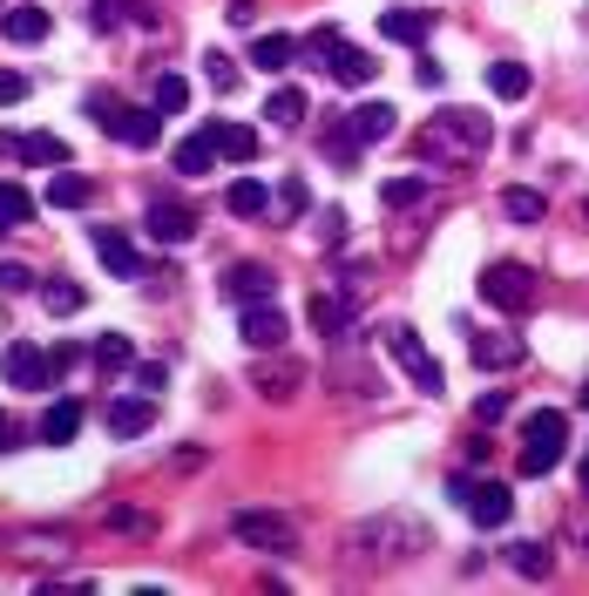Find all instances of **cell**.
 I'll return each mask as SVG.
<instances>
[{
	"mask_svg": "<svg viewBox=\"0 0 589 596\" xmlns=\"http://www.w3.org/2000/svg\"><path fill=\"white\" fill-rule=\"evenodd\" d=\"M488 143H495L488 115H475V109H441L434 123L414 136V156H420V164H434V170H467V164H482Z\"/></svg>",
	"mask_w": 589,
	"mask_h": 596,
	"instance_id": "cell-1",
	"label": "cell"
},
{
	"mask_svg": "<svg viewBox=\"0 0 589 596\" xmlns=\"http://www.w3.org/2000/svg\"><path fill=\"white\" fill-rule=\"evenodd\" d=\"M89 115H95L102 136L129 143V149H156V136H163V115H156V109H136V102H123V95H109V89L89 95Z\"/></svg>",
	"mask_w": 589,
	"mask_h": 596,
	"instance_id": "cell-2",
	"label": "cell"
},
{
	"mask_svg": "<svg viewBox=\"0 0 589 596\" xmlns=\"http://www.w3.org/2000/svg\"><path fill=\"white\" fill-rule=\"evenodd\" d=\"M569 454V414L563 407H542L522 420V474L542 482V474H556V461Z\"/></svg>",
	"mask_w": 589,
	"mask_h": 596,
	"instance_id": "cell-3",
	"label": "cell"
},
{
	"mask_svg": "<svg viewBox=\"0 0 589 596\" xmlns=\"http://www.w3.org/2000/svg\"><path fill=\"white\" fill-rule=\"evenodd\" d=\"M475 285H482V299H488L495 312H508V319H522V312L535 305V271L516 265V258H495V265L475 278Z\"/></svg>",
	"mask_w": 589,
	"mask_h": 596,
	"instance_id": "cell-4",
	"label": "cell"
},
{
	"mask_svg": "<svg viewBox=\"0 0 589 596\" xmlns=\"http://www.w3.org/2000/svg\"><path fill=\"white\" fill-rule=\"evenodd\" d=\"M386 352L407 367V380L427 393V401H441V393H448V373H441V360L420 346V333H414V326H386Z\"/></svg>",
	"mask_w": 589,
	"mask_h": 596,
	"instance_id": "cell-5",
	"label": "cell"
},
{
	"mask_svg": "<svg viewBox=\"0 0 589 596\" xmlns=\"http://www.w3.org/2000/svg\"><path fill=\"white\" fill-rule=\"evenodd\" d=\"M448 495L467 508V522H482V529H501L508 515H516V495H508L501 482H475V474H454Z\"/></svg>",
	"mask_w": 589,
	"mask_h": 596,
	"instance_id": "cell-6",
	"label": "cell"
},
{
	"mask_svg": "<svg viewBox=\"0 0 589 596\" xmlns=\"http://www.w3.org/2000/svg\"><path fill=\"white\" fill-rule=\"evenodd\" d=\"M230 536H238L245 549H264V555H292L298 549V529L285 522V515H271V508H238L230 515Z\"/></svg>",
	"mask_w": 589,
	"mask_h": 596,
	"instance_id": "cell-7",
	"label": "cell"
},
{
	"mask_svg": "<svg viewBox=\"0 0 589 596\" xmlns=\"http://www.w3.org/2000/svg\"><path fill=\"white\" fill-rule=\"evenodd\" d=\"M312 55H326V68L339 75L346 89H366L373 75H380V61H373L366 48H352V42H346L339 27H319V34H312Z\"/></svg>",
	"mask_w": 589,
	"mask_h": 596,
	"instance_id": "cell-8",
	"label": "cell"
},
{
	"mask_svg": "<svg viewBox=\"0 0 589 596\" xmlns=\"http://www.w3.org/2000/svg\"><path fill=\"white\" fill-rule=\"evenodd\" d=\"M0 373H8V386H21V393H42L55 380V352H42L34 339H14L0 352Z\"/></svg>",
	"mask_w": 589,
	"mask_h": 596,
	"instance_id": "cell-9",
	"label": "cell"
},
{
	"mask_svg": "<svg viewBox=\"0 0 589 596\" xmlns=\"http://www.w3.org/2000/svg\"><path fill=\"white\" fill-rule=\"evenodd\" d=\"M285 312L279 305H271V299H258V305H245V319H238V339L251 346V352H279L285 346Z\"/></svg>",
	"mask_w": 589,
	"mask_h": 596,
	"instance_id": "cell-10",
	"label": "cell"
},
{
	"mask_svg": "<svg viewBox=\"0 0 589 596\" xmlns=\"http://www.w3.org/2000/svg\"><path fill=\"white\" fill-rule=\"evenodd\" d=\"M522 333H475L467 339V360H475L482 373H508V367H522Z\"/></svg>",
	"mask_w": 589,
	"mask_h": 596,
	"instance_id": "cell-11",
	"label": "cell"
},
{
	"mask_svg": "<svg viewBox=\"0 0 589 596\" xmlns=\"http://www.w3.org/2000/svg\"><path fill=\"white\" fill-rule=\"evenodd\" d=\"M89 245H95V258H102L115 278H143V251H136L115 224H95V230H89Z\"/></svg>",
	"mask_w": 589,
	"mask_h": 596,
	"instance_id": "cell-12",
	"label": "cell"
},
{
	"mask_svg": "<svg viewBox=\"0 0 589 596\" xmlns=\"http://www.w3.org/2000/svg\"><path fill=\"white\" fill-rule=\"evenodd\" d=\"M0 149L8 156H21V164H34V170H68V143L61 136H48V130H34V136H0Z\"/></svg>",
	"mask_w": 589,
	"mask_h": 596,
	"instance_id": "cell-13",
	"label": "cell"
},
{
	"mask_svg": "<svg viewBox=\"0 0 589 596\" xmlns=\"http://www.w3.org/2000/svg\"><path fill=\"white\" fill-rule=\"evenodd\" d=\"M380 34H386V42H400V48H420L427 34H434V14H427V8H386Z\"/></svg>",
	"mask_w": 589,
	"mask_h": 596,
	"instance_id": "cell-14",
	"label": "cell"
},
{
	"mask_svg": "<svg viewBox=\"0 0 589 596\" xmlns=\"http://www.w3.org/2000/svg\"><path fill=\"white\" fill-rule=\"evenodd\" d=\"M156 427V407H149V393H136V401H109V434L115 441H136V434Z\"/></svg>",
	"mask_w": 589,
	"mask_h": 596,
	"instance_id": "cell-15",
	"label": "cell"
},
{
	"mask_svg": "<svg viewBox=\"0 0 589 596\" xmlns=\"http://www.w3.org/2000/svg\"><path fill=\"white\" fill-rule=\"evenodd\" d=\"M271 292H279V278H271L264 265H230V278H224V299H238V305H258Z\"/></svg>",
	"mask_w": 589,
	"mask_h": 596,
	"instance_id": "cell-16",
	"label": "cell"
},
{
	"mask_svg": "<svg viewBox=\"0 0 589 596\" xmlns=\"http://www.w3.org/2000/svg\"><path fill=\"white\" fill-rule=\"evenodd\" d=\"M0 34H8L14 48L48 42V8H8V14H0Z\"/></svg>",
	"mask_w": 589,
	"mask_h": 596,
	"instance_id": "cell-17",
	"label": "cell"
},
{
	"mask_svg": "<svg viewBox=\"0 0 589 596\" xmlns=\"http://www.w3.org/2000/svg\"><path fill=\"white\" fill-rule=\"evenodd\" d=\"M346 123H352V136H360V149L386 143L393 136V102H360V109H346Z\"/></svg>",
	"mask_w": 589,
	"mask_h": 596,
	"instance_id": "cell-18",
	"label": "cell"
},
{
	"mask_svg": "<svg viewBox=\"0 0 589 596\" xmlns=\"http://www.w3.org/2000/svg\"><path fill=\"white\" fill-rule=\"evenodd\" d=\"M149 237H163V245H190V230H196V217L183 211V204H149Z\"/></svg>",
	"mask_w": 589,
	"mask_h": 596,
	"instance_id": "cell-19",
	"label": "cell"
},
{
	"mask_svg": "<svg viewBox=\"0 0 589 596\" xmlns=\"http://www.w3.org/2000/svg\"><path fill=\"white\" fill-rule=\"evenodd\" d=\"M271 204H279V196H271V190H264L258 177H238V183L224 190V211H230V217H264Z\"/></svg>",
	"mask_w": 589,
	"mask_h": 596,
	"instance_id": "cell-20",
	"label": "cell"
},
{
	"mask_svg": "<svg viewBox=\"0 0 589 596\" xmlns=\"http://www.w3.org/2000/svg\"><path fill=\"white\" fill-rule=\"evenodd\" d=\"M305 319H312V333H319V339H339V333L352 326V312H346V299H332V292H312Z\"/></svg>",
	"mask_w": 589,
	"mask_h": 596,
	"instance_id": "cell-21",
	"label": "cell"
},
{
	"mask_svg": "<svg viewBox=\"0 0 589 596\" xmlns=\"http://www.w3.org/2000/svg\"><path fill=\"white\" fill-rule=\"evenodd\" d=\"M211 143H217V164H251L258 156V130H245V123H217Z\"/></svg>",
	"mask_w": 589,
	"mask_h": 596,
	"instance_id": "cell-22",
	"label": "cell"
},
{
	"mask_svg": "<svg viewBox=\"0 0 589 596\" xmlns=\"http://www.w3.org/2000/svg\"><path fill=\"white\" fill-rule=\"evenodd\" d=\"M75 434H82V401H55V407L42 414V441H48V448H68Z\"/></svg>",
	"mask_w": 589,
	"mask_h": 596,
	"instance_id": "cell-23",
	"label": "cell"
},
{
	"mask_svg": "<svg viewBox=\"0 0 589 596\" xmlns=\"http://www.w3.org/2000/svg\"><path fill=\"white\" fill-rule=\"evenodd\" d=\"M170 164H177L183 177H204V170L217 164V143H211V130H204V136H183V143L170 149Z\"/></svg>",
	"mask_w": 589,
	"mask_h": 596,
	"instance_id": "cell-24",
	"label": "cell"
},
{
	"mask_svg": "<svg viewBox=\"0 0 589 596\" xmlns=\"http://www.w3.org/2000/svg\"><path fill=\"white\" fill-rule=\"evenodd\" d=\"M89 360H95V373H129L136 367V346H129V333H102Z\"/></svg>",
	"mask_w": 589,
	"mask_h": 596,
	"instance_id": "cell-25",
	"label": "cell"
},
{
	"mask_svg": "<svg viewBox=\"0 0 589 596\" xmlns=\"http://www.w3.org/2000/svg\"><path fill=\"white\" fill-rule=\"evenodd\" d=\"M89 196H95V183H89L82 170H61V177H48V204H55V211H82Z\"/></svg>",
	"mask_w": 589,
	"mask_h": 596,
	"instance_id": "cell-26",
	"label": "cell"
},
{
	"mask_svg": "<svg viewBox=\"0 0 589 596\" xmlns=\"http://www.w3.org/2000/svg\"><path fill=\"white\" fill-rule=\"evenodd\" d=\"M501 211L516 217V224H542V217H548V196L529 190V183H508V190H501Z\"/></svg>",
	"mask_w": 589,
	"mask_h": 596,
	"instance_id": "cell-27",
	"label": "cell"
},
{
	"mask_svg": "<svg viewBox=\"0 0 589 596\" xmlns=\"http://www.w3.org/2000/svg\"><path fill=\"white\" fill-rule=\"evenodd\" d=\"M529 82H535L529 61H495V68H488V89H495L501 102H522V95H529Z\"/></svg>",
	"mask_w": 589,
	"mask_h": 596,
	"instance_id": "cell-28",
	"label": "cell"
},
{
	"mask_svg": "<svg viewBox=\"0 0 589 596\" xmlns=\"http://www.w3.org/2000/svg\"><path fill=\"white\" fill-rule=\"evenodd\" d=\"M292 55H298V42H292V34H258V42H251V61H258L264 75L292 68Z\"/></svg>",
	"mask_w": 589,
	"mask_h": 596,
	"instance_id": "cell-29",
	"label": "cell"
},
{
	"mask_svg": "<svg viewBox=\"0 0 589 596\" xmlns=\"http://www.w3.org/2000/svg\"><path fill=\"white\" fill-rule=\"evenodd\" d=\"M21 224H34V196L21 183H0V237L21 230Z\"/></svg>",
	"mask_w": 589,
	"mask_h": 596,
	"instance_id": "cell-30",
	"label": "cell"
},
{
	"mask_svg": "<svg viewBox=\"0 0 589 596\" xmlns=\"http://www.w3.org/2000/svg\"><path fill=\"white\" fill-rule=\"evenodd\" d=\"M420 196H427V170H420V177H386V183H380V204H386V211H407V204H420Z\"/></svg>",
	"mask_w": 589,
	"mask_h": 596,
	"instance_id": "cell-31",
	"label": "cell"
},
{
	"mask_svg": "<svg viewBox=\"0 0 589 596\" xmlns=\"http://www.w3.org/2000/svg\"><path fill=\"white\" fill-rule=\"evenodd\" d=\"M264 115H271L279 130H298V123H305V89H271Z\"/></svg>",
	"mask_w": 589,
	"mask_h": 596,
	"instance_id": "cell-32",
	"label": "cell"
},
{
	"mask_svg": "<svg viewBox=\"0 0 589 596\" xmlns=\"http://www.w3.org/2000/svg\"><path fill=\"white\" fill-rule=\"evenodd\" d=\"M183 102H190V82H183V75H156V115H183Z\"/></svg>",
	"mask_w": 589,
	"mask_h": 596,
	"instance_id": "cell-33",
	"label": "cell"
},
{
	"mask_svg": "<svg viewBox=\"0 0 589 596\" xmlns=\"http://www.w3.org/2000/svg\"><path fill=\"white\" fill-rule=\"evenodd\" d=\"M326 156L332 164H360V136H352V123H326Z\"/></svg>",
	"mask_w": 589,
	"mask_h": 596,
	"instance_id": "cell-34",
	"label": "cell"
},
{
	"mask_svg": "<svg viewBox=\"0 0 589 596\" xmlns=\"http://www.w3.org/2000/svg\"><path fill=\"white\" fill-rule=\"evenodd\" d=\"M298 380H305L298 367H271V373L258 367V393H271V401H292V393H298Z\"/></svg>",
	"mask_w": 589,
	"mask_h": 596,
	"instance_id": "cell-35",
	"label": "cell"
},
{
	"mask_svg": "<svg viewBox=\"0 0 589 596\" xmlns=\"http://www.w3.org/2000/svg\"><path fill=\"white\" fill-rule=\"evenodd\" d=\"M42 305L68 319V312H82V285H68V278H48V285H42Z\"/></svg>",
	"mask_w": 589,
	"mask_h": 596,
	"instance_id": "cell-36",
	"label": "cell"
},
{
	"mask_svg": "<svg viewBox=\"0 0 589 596\" xmlns=\"http://www.w3.org/2000/svg\"><path fill=\"white\" fill-rule=\"evenodd\" d=\"M204 75H211V89H217V95L238 89V61H230V55H204Z\"/></svg>",
	"mask_w": 589,
	"mask_h": 596,
	"instance_id": "cell-37",
	"label": "cell"
},
{
	"mask_svg": "<svg viewBox=\"0 0 589 596\" xmlns=\"http://www.w3.org/2000/svg\"><path fill=\"white\" fill-rule=\"evenodd\" d=\"M129 380H136V393H149V401H156L163 380H170V367H163V360H143V367H129Z\"/></svg>",
	"mask_w": 589,
	"mask_h": 596,
	"instance_id": "cell-38",
	"label": "cell"
},
{
	"mask_svg": "<svg viewBox=\"0 0 589 596\" xmlns=\"http://www.w3.org/2000/svg\"><path fill=\"white\" fill-rule=\"evenodd\" d=\"M516 570L522 576H548V549L542 542H516Z\"/></svg>",
	"mask_w": 589,
	"mask_h": 596,
	"instance_id": "cell-39",
	"label": "cell"
},
{
	"mask_svg": "<svg viewBox=\"0 0 589 596\" xmlns=\"http://www.w3.org/2000/svg\"><path fill=\"white\" fill-rule=\"evenodd\" d=\"M14 102H27V75L21 68H0V109H14Z\"/></svg>",
	"mask_w": 589,
	"mask_h": 596,
	"instance_id": "cell-40",
	"label": "cell"
},
{
	"mask_svg": "<svg viewBox=\"0 0 589 596\" xmlns=\"http://www.w3.org/2000/svg\"><path fill=\"white\" fill-rule=\"evenodd\" d=\"M501 414H508V393H501V386H495V393H482V401H475V427H495Z\"/></svg>",
	"mask_w": 589,
	"mask_h": 596,
	"instance_id": "cell-41",
	"label": "cell"
},
{
	"mask_svg": "<svg viewBox=\"0 0 589 596\" xmlns=\"http://www.w3.org/2000/svg\"><path fill=\"white\" fill-rule=\"evenodd\" d=\"M279 211H285V217H305V183H298V177L279 183Z\"/></svg>",
	"mask_w": 589,
	"mask_h": 596,
	"instance_id": "cell-42",
	"label": "cell"
},
{
	"mask_svg": "<svg viewBox=\"0 0 589 596\" xmlns=\"http://www.w3.org/2000/svg\"><path fill=\"white\" fill-rule=\"evenodd\" d=\"M27 285H34L27 265H0V292H27Z\"/></svg>",
	"mask_w": 589,
	"mask_h": 596,
	"instance_id": "cell-43",
	"label": "cell"
},
{
	"mask_svg": "<svg viewBox=\"0 0 589 596\" xmlns=\"http://www.w3.org/2000/svg\"><path fill=\"white\" fill-rule=\"evenodd\" d=\"M319 230H326V245L339 251V245H346V211H326V217H319Z\"/></svg>",
	"mask_w": 589,
	"mask_h": 596,
	"instance_id": "cell-44",
	"label": "cell"
},
{
	"mask_svg": "<svg viewBox=\"0 0 589 596\" xmlns=\"http://www.w3.org/2000/svg\"><path fill=\"white\" fill-rule=\"evenodd\" d=\"M224 14H230V27H251V21H258V0H230Z\"/></svg>",
	"mask_w": 589,
	"mask_h": 596,
	"instance_id": "cell-45",
	"label": "cell"
},
{
	"mask_svg": "<svg viewBox=\"0 0 589 596\" xmlns=\"http://www.w3.org/2000/svg\"><path fill=\"white\" fill-rule=\"evenodd\" d=\"M414 75H420V89H441V82H448L441 61H427V55H420V68H414Z\"/></svg>",
	"mask_w": 589,
	"mask_h": 596,
	"instance_id": "cell-46",
	"label": "cell"
},
{
	"mask_svg": "<svg viewBox=\"0 0 589 596\" xmlns=\"http://www.w3.org/2000/svg\"><path fill=\"white\" fill-rule=\"evenodd\" d=\"M576 482H582V495H589V448H582V461H576Z\"/></svg>",
	"mask_w": 589,
	"mask_h": 596,
	"instance_id": "cell-47",
	"label": "cell"
},
{
	"mask_svg": "<svg viewBox=\"0 0 589 596\" xmlns=\"http://www.w3.org/2000/svg\"><path fill=\"white\" fill-rule=\"evenodd\" d=\"M0 448H14V420L8 414H0Z\"/></svg>",
	"mask_w": 589,
	"mask_h": 596,
	"instance_id": "cell-48",
	"label": "cell"
},
{
	"mask_svg": "<svg viewBox=\"0 0 589 596\" xmlns=\"http://www.w3.org/2000/svg\"><path fill=\"white\" fill-rule=\"evenodd\" d=\"M582 401H589V380H582Z\"/></svg>",
	"mask_w": 589,
	"mask_h": 596,
	"instance_id": "cell-49",
	"label": "cell"
},
{
	"mask_svg": "<svg viewBox=\"0 0 589 596\" xmlns=\"http://www.w3.org/2000/svg\"><path fill=\"white\" fill-rule=\"evenodd\" d=\"M582 224H589V204H582Z\"/></svg>",
	"mask_w": 589,
	"mask_h": 596,
	"instance_id": "cell-50",
	"label": "cell"
},
{
	"mask_svg": "<svg viewBox=\"0 0 589 596\" xmlns=\"http://www.w3.org/2000/svg\"><path fill=\"white\" fill-rule=\"evenodd\" d=\"M582 21H589V14H582Z\"/></svg>",
	"mask_w": 589,
	"mask_h": 596,
	"instance_id": "cell-51",
	"label": "cell"
}]
</instances>
